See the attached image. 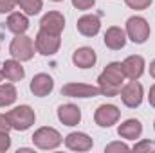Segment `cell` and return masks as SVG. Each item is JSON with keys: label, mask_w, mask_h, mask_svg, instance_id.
<instances>
[{"label": "cell", "mask_w": 155, "mask_h": 153, "mask_svg": "<svg viewBox=\"0 0 155 153\" xmlns=\"http://www.w3.org/2000/svg\"><path fill=\"white\" fill-rule=\"evenodd\" d=\"M126 38H130L134 43L141 45L150 38V24L143 16H130L126 20Z\"/></svg>", "instance_id": "cell-5"}, {"label": "cell", "mask_w": 155, "mask_h": 153, "mask_svg": "<svg viewBox=\"0 0 155 153\" xmlns=\"http://www.w3.org/2000/svg\"><path fill=\"white\" fill-rule=\"evenodd\" d=\"M51 2H63V0H51Z\"/></svg>", "instance_id": "cell-33"}, {"label": "cell", "mask_w": 155, "mask_h": 153, "mask_svg": "<svg viewBox=\"0 0 155 153\" xmlns=\"http://www.w3.org/2000/svg\"><path fill=\"white\" fill-rule=\"evenodd\" d=\"M2 79H4V74H2V65H0V83H2Z\"/></svg>", "instance_id": "cell-32"}, {"label": "cell", "mask_w": 155, "mask_h": 153, "mask_svg": "<svg viewBox=\"0 0 155 153\" xmlns=\"http://www.w3.org/2000/svg\"><path fill=\"white\" fill-rule=\"evenodd\" d=\"M141 133H143V124L139 119H126L117 126V135L126 141H135L141 137Z\"/></svg>", "instance_id": "cell-17"}, {"label": "cell", "mask_w": 155, "mask_h": 153, "mask_svg": "<svg viewBox=\"0 0 155 153\" xmlns=\"http://www.w3.org/2000/svg\"><path fill=\"white\" fill-rule=\"evenodd\" d=\"M58 119L65 126H76L81 121V110L78 105H72V103L60 105L58 106Z\"/></svg>", "instance_id": "cell-15"}, {"label": "cell", "mask_w": 155, "mask_h": 153, "mask_svg": "<svg viewBox=\"0 0 155 153\" xmlns=\"http://www.w3.org/2000/svg\"><path fill=\"white\" fill-rule=\"evenodd\" d=\"M153 130H155V121H153Z\"/></svg>", "instance_id": "cell-34"}, {"label": "cell", "mask_w": 155, "mask_h": 153, "mask_svg": "<svg viewBox=\"0 0 155 153\" xmlns=\"http://www.w3.org/2000/svg\"><path fill=\"white\" fill-rule=\"evenodd\" d=\"M9 130H11V124H9L7 115L0 114V132H9Z\"/></svg>", "instance_id": "cell-29"}, {"label": "cell", "mask_w": 155, "mask_h": 153, "mask_svg": "<svg viewBox=\"0 0 155 153\" xmlns=\"http://www.w3.org/2000/svg\"><path fill=\"white\" fill-rule=\"evenodd\" d=\"M29 88H31L33 96L45 97V96H49L54 90V79L49 76V74H45V72H40V74H36V76L31 79Z\"/></svg>", "instance_id": "cell-12"}, {"label": "cell", "mask_w": 155, "mask_h": 153, "mask_svg": "<svg viewBox=\"0 0 155 153\" xmlns=\"http://www.w3.org/2000/svg\"><path fill=\"white\" fill-rule=\"evenodd\" d=\"M96 61H97V56L92 47H79L72 52V63L78 69H90L96 65Z\"/></svg>", "instance_id": "cell-16"}, {"label": "cell", "mask_w": 155, "mask_h": 153, "mask_svg": "<svg viewBox=\"0 0 155 153\" xmlns=\"http://www.w3.org/2000/svg\"><path fill=\"white\" fill-rule=\"evenodd\" d=\"M105 151L107 153H114V151H130V146L124 144V142H110L105 146Z\"/></svg>", "instance_id": "cell-25"}, {"label": "cell", "mask_w": 155, "mask_h": 153, "mask_svg": "<svg viewBox=\"0 0 155 153\" xmlns=\"http://www.w3.org/2000/svg\"><path fill=\"white\" fill-rule=\"evenodd\" d=\"M5 29L13 34H25L29 29V18L25 13H9L5 20Z\"/></svg>", "instance_id": "cell-19"}, {"label": "cell", "mask_w": 155, "mask_h": 153, "mask_svg": "<svg viewBox=\"0 0 155 153\" xmlns=\"http://www.w3.org/2000/svg\"><path fill=\"white\" fill-rule=\"evenodd\" d=\"M124 69L121 61H112L105 67V70L97 76V86L101 90V96L116 97L121 92V86L124 83Z\"/></svg>", "instance_id": "cell-1"}, {"label": "cell", "mask_w": 155, "mask_h": 153, "mask_svg": "<svg viewBox=\"0 0 155 153\" xmlns=\"http://www.w3.org/2000/svg\"><path fill=\"white\" fill-rule=\"evenodd\" d=\"M18 5L27 16H35L43 9V0H18Z\"/></svg>", "instance_id": "cell-22"}, {"label": "cell", "mask_w": 155, "mask_h": 153, "mask_svg": "<svg viewBox=\"0 0 155 153\" xmlns=\"http://www.w3.org/2000/svg\"><path fill=\"white\" fill-rule=\"evenodd\" d=\"M153 0H124V4L130 7V9H135V11H144L152 5Z\"/></svg>", "instance_id": "cell-24"}, {"label": "cell", "mask_w": 155, "mask_h": 153, "mask_svg": "<svg viewBox=\"0 0 155 153\" xmlns=\"http://www.w3.org/2000/svg\"><path fill=\"white\" fill-rule=\"evenodd\" d=\"M150 76L155 79V60L152 61V63H150Z\"/></svg>", "instance_id": "cell-31"}, {"label": "cell", "mask_w": 155, "mask_h": 153, "mask_svg": "<svg viewBox=\"0 0 155 153\" xmlns=\"http://www.w3.org/2000/svg\"><path fill=\"white\" fill-rule=\"evenodd\" d=\"M40 29L52 33V34H61V31L65 29V18L60 11H49L41 16L40 20Z\"/></svg>", "instance_id": "cell-10"}, {"label": "cell", "mask_w": 155, "mask_h": 153, "mask_svg": "<svg viewBox=\"0 0 155 153\" xmlns=\"http://www.w3.org/2000/svg\"><path fill=\"white\" fill-rule=\"evenodd\" d=\"M16 5H18V0H0V15L13 13Z\"/></svg>", "instance_id": "cell-26"}, {"label": "cell", "mask_w": 155, "mask_h": 153, "mask_svg": "<svg viewBox=\"0 0 155 153\" xmlns=\"http://www.w3.org/2000/svg\"><path fill=\"white\" fill-rule=\"evenodd\" d=\"M63 142H65V146L71 151H88L94 146L92 137L87 135V133H83V132H72V133H69L63 139Z\"/></svg>", "instance_id": "cell-11"}, {"label": "cell", "mask_w": 155, "mask_h": 153, "mask_svg": "<svg viewBox=\"0 0 155 153\" xmlns=\"http://www.w3.org/2000/svg\"><path fill=\"white\" fill-rule=\"evenodd\" d=\"M7 119H9V124H11V130H16V132H25L29 130L35 121H36V114L35 110L29 106V105H20V106H15L13 110L7 112Z\"/></svg>", "instance_id": "cell-2"}, {"label": "cell", "mask_w": 155, "mask_h": 153, "mask_svg": "<svg viewBox=\"0 0 155 153\" xmlns=\"http://www.w3.org/2000/svg\"><path fill=\"white\" fill-rule=\"evenodd\" d=\"M2 74H4V77H5L7 81L16 83V81H22V79H24L25 70H24V67H22V61L11 58V60H5V61L2 63Z\"/></svg>", "instance_id": "cell-20"}, {"label": "cell", "mask_w": 155, "mask_h": 153, "mask_svg": "<svg viewBox=\"0 0 155 153\" xmlns=\"http://www.w3.org/2000/svg\"><path fill=\"white\" fill-rule=\"evenodd\" d=\"M76 29H78L79 34H83V36H87V38H92V36H96V34L99 33V29H101V20H99V16H96V15H83V16L78 20Z\"/></svg>", "instance_id": "cell-14"}, {"label": "cell", "mask_w": 155, "mask_h": 153, "mask_svg": "<svg viewBox=\"0 0 155 153\" xmlns=\"http://www.w3.org/2000/svg\"><path fill=\"white\" fill-rule=\"evenodd\" d=\"M103 41H105V45H107L110 50H121V49L126 45V33H124L121 27L112 25V27L107 29Z\"/></svg>", "instance_id": "cell-18"}, {"label": "cell", "mask_w": 155, "mask_h": 153, "mask_svg": "<svg viewBox=\"0 0 155 153\" xmlns=\"http://www.w3.org/2000/svg\"><path fill=\"white\" fill-rule=\"evenodd\" d=\"M148 103H150V106H153L155 108V85L150 86V92H148Z\"/></svg>", "instance_id": "cell-30"}, {"label": "cell", "mask_w": 155, "mask_h": 153, "mask_svg": "<svg viewBox=\"0 0 155 153\" xmlns=\"http://www.w3.org/2000/svg\"><path fill=\"white\" fill-rule=\"evenodd\" d=\"M121 117V110L116 105H99L97 110L94 112V122L101 128H110L114 126Z\"/></svg>", "instance_id": "cell-9"}, {"label": "cell", "mask_w": 155, "mask_h": 153, "mask_svg": "<svg viewBox=\"0 0 155 153\" xmlns=\"http://www.w3.org/2000/svg\"><path fill=\"white\" fill-rule=\"evenodd\" d=\"M18 97V92L13 83H0V108L11 106Z\"/></svg>", "instance_id": "cell-21"}, {"label": "cell", "mask_w": 155, "mask_h": 153, "mask_svg": "<svg viewBox=\"0 0 155 153\" xmlns=\"http://www.w3.org/2000/svg\"><path fill=\"white\" fill-rule=\"evenodd\" d=\"M123 69H124V76L128 79H139L144 74V69H146L144 58L139 54H132L123 61Z\"/></svg>", "instance_id": "cell-13"}, {"label": "cell", "mask_w": 155, "mask_h": 153, "mask_svg": "<svg viewBox=\"0 0 155 153\" xmlns=\"http://www.w3.org/2000/svg\"><path fill=\"white\" fill-rule=\"evenodd\" d=\"M11 148V137L9 132H0V153L7 151Z\"/></svg>", "instance_id": "cell-28"}, {"label": "cell", "mask_w": 155, "mask_h": 153, "mask_svg": "<svg viewBox=\"0 0 155 153\" xmlns=\"http://www.w3.org/2000/svg\"><path fill=\"white\" fill-rule=\"evenodd\" d=\"M31 141H33V144H35L38 150H45V151H47V150H56V148H60L61 142H63V137H61V133H60L56 128L41 126V128H38V130L33 133Z\"/></svg>", "instance_id": "cell-3"}, {"label": "cell", "mask_w": 155, "mask_h": 153, "mask_svg": "<svg viewBox=\"0 0 155 153\" xmlns=\"http://www.w3.org/2000/svg\"><path fill=\"white\" fill-rule=\"evenodd\" d=\"M35 47L36 52H40L41 56H54L61 47V34H52L40 29L35 38Z\"/></svg>", "instance_id": "cell-7"}, {"label": "cell", "mask_w": 155, "mask_h": 153, "mask_svg": "<svg viewBox=\"0 0 155 153\" xmlns=\"http://www.w3.org/2000/svg\"><path fill=\"white\" fill-rule=\"evenodd\" d=\"M61 96L87 99V97H97V96H101V90H99V86L87 85V83H67V85L61 86Z\"/></svg>", "instance_id": "cell-8"}, {"label": "cell", "mask_w": 155, "mask_h": 153, "mask_svg": "<svg viewBox=\"0 0 155 153\" xmlns=\"http://www.w3.org/2000/svg\"><path fill=\"white\" fill-rule=\"evenodd\" d=\"M132 150H134V151H139V153H143V151H146V153L152 151V153H155V142H153V141H150V139H144V141L135 142Z\"/></svg>", "instance_id": "cell-23"}, {"label": "cell", "mask_w": 155, "mask_h": 153, "mask_svg": "<svg viewBox=\"0 0 155 153\" xmlns=\"http://www.w3.org/2000/svg\"><path fill=\"white\" fill-rule=\"evenodd\" d=\"M36 47L33 38L25 36V34H15V38L9 43V54L11 58L18 60V61H31L35 58Z\"/></svg>", "instance_id": "cell-4"}, {"label": "cell", "mask_w": 155, "mask_h": 153, "mask_svg": "<svg viewBox=\"0 0 155 153\" xmlns=\"http://www.w3.org/2000/svg\"><path fill=\"white\" fill-rule=\"evenodd\" d=\"M119 97H121V101H123V105L126 108H137V106H141L143 97H144L143 85L137 79H130L126 85L121 86Z\"/></svg>", "instance_id": "cell-6"}, {"label": "cell", "mask_w": 155, "mask_h": 153, "mask_svg": "<svg viewBox=\"0 0 155 153\" xmlns=\"http://www.w3.org/2000/svg\"><path fill=\"white\" fill-rule=\"evenodd\" d=\"M94 4H96V0H72V5L79 11H88L94 7Z\"/></svg>", "instance_id": "cell-27"}]
</instances>
